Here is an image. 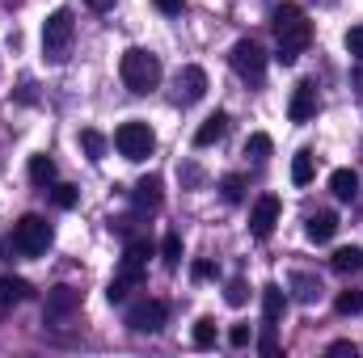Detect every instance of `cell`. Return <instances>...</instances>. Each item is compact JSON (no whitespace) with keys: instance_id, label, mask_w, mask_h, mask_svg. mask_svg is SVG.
Returning a JSON list of instances; mask_svg holds the SVG:
<instances>
[{"instance_id":"cell-36","label":"cell","mask_w":363,"mask_h":358,"mask_svg":"<svg viewBox=\"0 0 363 358\" xmlns=\"http://www.w3.org/2000/svg\"><path fill=\"white\" fill-rule=\"evenodd\" d=\"M190 274L203 282V278H211V274H216V266H211V262H194V266H190Z\"/></svg>"},{"instance_id":"cell-23","label":"cell","mask_w":363,"mask_h":358,"mask_svg":"<svg viewBox=\"0 0 363 358\" xmlns=\"http://www.w3.org/2000/svg\"><path fill=\"white\" fill-rule=\"evenodd\" d=\"M161 262H165L169 270L182 266V236L178 232H165V241H161Z\"/></svg>"},{"instance_id":"cell-24","label":"cell","mask_w":363,"mask_h":358,"mask_svg":"<svg viewBox=\"0 0 363 358\" xmlns=\"http://www.w3.org/2000/svg\"><path fill=\"white\" fill-rule=\"evenodd\" d=\"M334 308H338V316H359L363 312V291H342V295L334 299Z\"/></svg>"},{"instance_id":"cell-1","label":"cell","mask_w":363,"mask_h":358,"mask_svg":"<svg viewBox=\"0 0 363 358\" xmlns=\"http://www.w3.org/2000/svg\"><path fill=\"white\" fill-rule=\"evenodd\" d=\"M274 38H279V55L274 59L283 68H291L300 59V51L313 42V25H308V17H304L300 4H279L274 8Z\"/></svg>"},{"instance_id":"cell-7","label":"cell","mask_w":363,"mask_h":358,"mask_svg":"<svg viewBox=\"0 0 363 358\" xmlns=\"http://www.w3.org/2000/svg\"><path fill=\"white\" fill-rule=\"evenodd\" d=\"M165 316H169L165 299H135V304L127 308V325H131L135 333H157V329L165 325Z\"/></svg>"},{"instance_id":"cell-34","label":"cell","mask_w":363,"mask_h":358,"mask_svg":"<svg viewBox=\"0 0 363 358\" xmlns=\"http://www.w3.org/2000/svg\"><path fill=\"white\" fill-rule=\"evenodd\" d=\"M258 350H262L267 358L279 354V342H274V325H267V329H262V337H258Z\"/></svg>"},{"instance_id":"cell-31","label":"cell","mask_w":363,"mask_h":358,"mask_svg":"<svg viewBox=\"0 0 363 358\" xmlns=\"http://www.w3.org/2000/svg\"><path fill=\"white\" fill-rule=\"evenodd\" d=\"M250 342H254V333H250V325H233V329H228V346H233V350H245Z\"/></svg>"},{"instance_id":"cell-25","label":"cell","mask_w":363,"mask_h":358,"mask_svg":"<svg viewBox=\"0 0 363 358\" xmlns=\"http://www.w3.org/2000/svg\"><path fill=\"white\" fill-rule=\"evenodd\" d=\"M245 156L267 161V156H271V135H267V131H254V135L245 139Z\"/></svg>"},{"instance_id":"cell-14","label":"cell","mask_w":363,"mask_h":358,"mask_svg":"<svg viewBox=\"0 0 363 358\" xmlns=\"http://www.w3.org/2000/svg\"><path fill=\"white\" fill-rule=\"evenodd\" d=\"M228 135V114H211V118H203V127L194 131V148H211V144H220Z\"/></svg>"},{"instance_id":"cell-28","label":"cell","mask_w":363,"mask_h":358,"mask_svg":"<svg viewBox=\"0 0 363 358\" xmlns=\"http://www.w3.org/2000/svg\"><path fill=\"white\" fill-rule=\"evenodd\" d=\"M81 148H85V156H89L93 165L106 156V139H101L97 131H81Z\"/></svg>"},{"instance_id":"cell-35","label":"cell","mask_w":363,"mask_h":358,"mask_svg":"<svg viewBox=\"0 0 363 358\" xmlns=\"http://www.w3.org/2000/svg\"><path fill=\"white\" fill-rule=\"evenodd\" d=\"M359 350H355V342H334L330 346V358H355Z\"/></svg>"},{"instance_id":"cell-33","label":"cell","mask_w":363,"mask_h":358,"mask_svg":"<svg viewBox=\"0 0 363 358\" xmlns=\"http://www.w3.org/2000/svg\"><path fill=\"white\" fill-rule=\"evenodd\" d=\"M347 51H351L355 59H363V25H351V30H347Z\"/></svg>"},{"instance_id":"cell-5","label":"cell","mask_w":363,"mask_h":358,"mask_svg":"<svg viewBox=\"0 0 363 358\" xmlns=\"http://www.w3.org/2000/svg\"><path fill=\"white\" fill-rule=\"evenodd\" d=\"M228 64H233V72H237L245 85H262V81H267V51H262L254 38H241V42H233V51H228Z\"/></svg>"},{"instance_id":"cell-2","label":"cell","mask_w":363,"mask_h":358,"mask_svg":"<svg viewBox=\"0 0 363 358\" xmlns=\"http://www.w3.org/2000/svg\"><path fill=\"white\" fill-rule=\"evenodd\" d=\"M118 76H123V85L131 93H152L161 85V59L152 55V51H144V47H131V51H123V64H118Z\"/></svg>"},{"instance_id":"cell-17","label":"cell","mask_w":363,"mask_h":358,"mask_svg":"<svg viewBox=\"0 0 363 358\" xmlns=\"http://www.w3.org/2000/svg\"><path fill=\"white\" fill-rule=\"evenodd\" d=\"M308 241L313 245H325V241H334V232H338V215L334 211H317V215H308Z\"/></svg>"},{"instance_id":"cell-20","label":"cell","mask_w":363,"mask_h":358,"mask_svg":"<svg viewBox=\"0 0 363 358\" xmlns=\"http://www.w3.org/2000/svg\"><path fill=\"white\" fill-rule=\"evenodd\" d=\"M330 266L338 270V274H359V270H363V249H355V245L338 249V253L330 258Z\"/></svg>"},{"instance_id":"cell-12","label":"cell","mask_w":363,"mask_h":358,"mask_svg":"<svg viewBox=\"0 0 363 358\" xmlns=\"http://www.w3.org/2000/svg\"><path fill=\"white\" fill-rule=\"evenodd\" d=\"M203 93H207V72H203L199 64H186V68L178 72V101L182 105L203 101Z\"/></svg>"},{"instance_id":"cell-10","label":"cell","mask_w":363,"mask_h":358,"mask_svg":"<svg viewBox=\"0 0 363 358\" xmlns=\"http://www.w3.org/2000/svg\"><path fill=\"white\" fill-rule=\"evenodd\" d=\"M77 308H81V291H77V287H51V291H47V312H43V316L55 325V321L72 316Z\"/></svg>"},{"instance_id":"cell-8","label":"cell","mask_w":363,"mask_h":358,"mask_svg":"<svg viewBox=\"0 0 363 358\" xmlns=\"http://www.w3.org/2000/svg\"><path fill=\"white\" fill-rule=\"evenodd\" d=\"M279 215H283L279 198H274V194H262V198L254 202V211H250V236H254V241H267L274 232V224H279Z\"/></svg>"},{"instance_id":"cell-37","label":"cell","mask_w":363,"mask_h":358,"mask_svg":"<svg viewBox=\"0 0 363 358\" xmlns=\"http://www.w3.org/2000/svg\"><path fill=\"white\" fill-rule=\"evenodd\" d=\"M157 8H161V13H169V17H178V13H182V0H157Z\"/></svg>"},{"instance_id":"cell-9","label":"cell","mask_w":363,"mask_h":358,"mask_svg":"<svg viewBox=\"0 0 363 358\" xmlns=\"http://www.w3.org/2000/svg\"><path fill=\"white\" fill-rule=\"evenodd\" d=\"M148 258H152V245H148V241H127V249H123V274H118V278H127L131 287H140Z\"/></svg>"},{"instance_id":"cell-22","label":"cell","mask_w":363,"mask_h":358,"mask_svg":"<svg viewBox=\"0 0 363 358\" xmlns=\"http://www.w3.org/2000/svg\"><path fill=\"white\" fill-rule=\"evenodd\" d=\"M313 173H317V169H313V152H308V148H300V152H296V161H291V181H296V185H308Z\"/></svg>"},{"instance_id":"cell-11","label":"cell","mask_w":363,"mask_h":358,"mask_svg":"<svg viewBox=\"0 0 363 358\" xmlns=\"http://www.w3.org/2000/svg\"><path fill=\"white\" fill-rule=\"evenodd\" d=\"M287 118H291V122H308V118H317V85H313V81H300V85L291 89Z\"/></svg>"},{"instance_id":"cell-27","label":"cell","mask_w":363,"mask_h":358,"mask_svg":"<svg viewBox=\"0 0 363 358\" xmlns=\"http://www.w3.org/2000/svg\"><path fill=\"white\" fill-rule=\"evenodd\" d=\"M77 198H81V190H77V185H51V202H55L60 211H72V207H77Z\"/></svg>"},{"instance_id":"cell-19","label":"cell","mask_w":363,"mask_h":358,"mask_svg":"<svg viewBox=\"0 0 363 358\" xmlns=\"http://www.w3.org/2000/svg\"><path fill=\"white\" fill-rule=\"evenodd\" d=\"M291 295H296L300 304H313V299L321 295V278L308 274V270H296V274H291Z\"/></svg>"},{"instance_id":"cell-21","label":"cell","mask_w":363,"mask_h":358,"mask_svg":"<svg viewBox=\"0 0 363 358\" xmlns=\"http://www.w3.org/2000/svg\"><path fill=\"white\" fill-rule=\"evenodd\" d=\"M30 181L34 185H55V161L51 156H30Z\"/></svg>"},{"instance_id":"cell-32","label":"cell","mask_w":363,"mask_h":358,"mask_svg":"<svg viewBox=\"0 0 363 358\" xmlns=\"http://www.w3.org/2000/svg\"><path fill=\"white\" fill-rule=\"evenodd\" d=\"M127 295H131V282H127V278H114V282L106 287V299H110V304H123Z\"/></svg>"},{"instance_id":"cell-4","label":"cell","mask_w":363,"mask_h":358,"mask_svg":"<svg viewBox=\"0 0 363 358\" xmlns=\"http://www.w3.org/2000/svg\"><path fill=\"white\" fill-rule=\"evenodd\" d=\"M51 224L43 219V215H21L17 224H13V253H21V258H38V253H47L51 249Z\"/></svg>"},{"instance_id":"cell-29","label":"cell","mask_w":363,"mask_h":358,"mask_svg":"<svg viewBox=\"0 0 363 358\" xmlns=\"http://www.w3.org/2000/svg\"><path fill=\"white\" fill-rule=\"evenodd\" d=\"M220 194H224L228 202H241V198H245V178H241V173H228V178L220 181Z\"/></svg>"},{"instance_id":"cell-18","label":"cell","mask_w":363,"mask_h":358,"mask_svg":"<svg viewBox=\"0 0 363 358\" xmlns=\"http://www.w3.org/2000/svg\"><path fill=\"white\" fill-rule=\"evenodd\" d=\"M330 194L342 198V202H351V198L359 194V173H355V169H334V173H330Z\"/></svg>"},{"instance_id":"cell-38","label":"cell","mask_w":363,"mask_h":358,"mask_svg":"<svg viewBox=\"0 0 363 358\" xmlns=\"http://www.w3.org/2000/svg\"><path fill=\"white\" fill-rule=\"evenodd\" d=\"M85 4H89L93 13H110L114 8V0H85Z\"/></svg>"},{"instance_id":"cell-15","label":"cell","mask_w":363,"mask_h":358,"mask_svg":"<svg viewBox=\"0 0 363 358\" xmlns=\"http://www.w3.org/2000/svg\"><path fill=\"white\" fill-rule=\"evenodd\" d=\"M30 295H34V291H30V282H26V278H9V274H4V278H0V316H4L9 308L26 304Z\"/></svg>"},{"instance_id":"cell-3","label":"cell","mask_w":363,"mask_h":358,"mask_svg":"<svg viewBox=\"0 0 363 358\" xmlns=\"http://www.w3.org/2000/svg\"><path fill=\"white\" fill-rule=\"evenodd\" d=\"M72 38H77V17L72 8H55L47 21H43V55L51 64H64L68 51H72Z\"/></svg>"},{"instance_id":"cell-6","label":"cell","mask_w":363,"mask_h":358,"mask_svg":"<svg viewBox=\"0 0 363 358\" xmlns=\"http://www.w3.org/2000/svg\"><path fill=\"white\" fill-rule=\"evenodd\" d=\"M114 148H118L127 161H135V165H140V161H148V156H152L157 135H152V127H148V122H135V118H131V122H123V127L114 131Z\"/></svg>"},{"instance_id":"cell-26","label":"cell","mask_w":363,"mask_h":358,"mask_svg":"<svg viewBox=\"0 0 363 358\" xmlns=\"http://www.w3.org/2000/svg\"><path fill=\"white\" fill-rule=\"evenodd\" d=\"M194 346H199V350H211V346H216V321H211V316L194 321Z\"/></svg>"},{"instance_id":"cell-16","label":"cell","mask_w":363,"mask_h":358,"mask_svg":"<svg viewBox=\"0 0 363 358\" xmlns=\"http://www.w3.org/2000/svg\"><path fill=\"white\" fill-rule=\"evenodd\" d=\"M131 207H135V211H157V207H161V178L135 181V190H131Z\"/></svg>"},{"instance_id":"cell-13","label":"cell","mask_w":363,"mask_h":358,"mask_svg":"<svg viewBox=\"0 0 363 358\" xmlns=\"http://www.w3.org/2000/svg\"><path fill=\"white\" fill-rule=\"evenodd\" d=\"M283 312H287V295H283V287H279V282H267V287H262V321L279 329Z\"/></svg>"},{"instance_id":"cell-30","label":"cell","mask_w":363,"mask_h":358,"mask_svg":"<svg viewBox=\"0 0 363 358\" xmlns=\"http://www.w3.org/2000/svg\"><path fill=\"white\" fill-rule=\"evenodd\" d=\"M224 299H228V304H233V308H241V304H245V299H250V291H245V282H241V278H233V282H228V287H224Z\"/></svg>"}]
</instances>
